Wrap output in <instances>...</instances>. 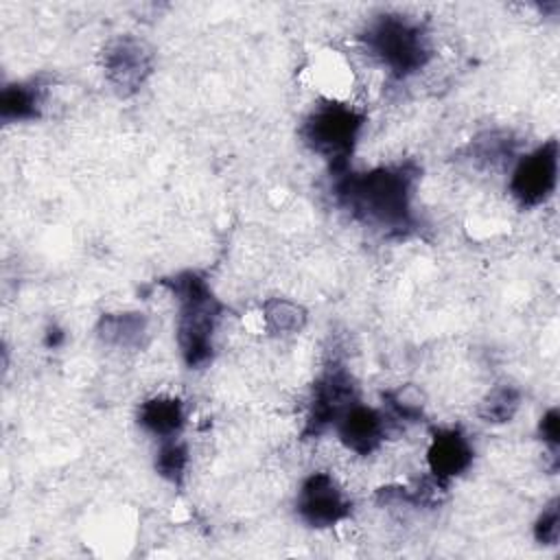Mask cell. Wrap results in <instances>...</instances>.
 I'll return each mask as SVG.
<instances>
[{"label":"cell","instance_id":"7c38bea8","mask_svg":"<svg viewBox=\"0 0 560 560\" xmlns=\"http://www.w3.org/2000/svg\"><path fill=\"white\" fill-rule=\"evenodd\" d=\"M96 337L118 350H140L149 341V319L140 311L103 313L96 322Z\"/></svg>","mask_w":560,"mask_h":560},{"label":"cell","instance_id":"7a4b0ae2","mask_svg":"<svg viewBox=\"0 0 560 560\" xmlns=\"http://www.w3.org/2000/svg\"><path fill=\"white\" fill-rule=\"evenodd\" d=\"M177 304V348L190 370L206 368L214 357V337L225 313L208 280L197 271H179L162 280Z\"/></svg>","mask_w":560,"mask_h":560},{"label":"cell","instance_id":"2e32d148","mask_svg":"<svg viewBox=\"0 0 560 560\" xmlns=\"http://www.w3.org/2000/svg\"><path fill=\"white\" fill-rule=\"evenodd\" d=\"M514 144H516V140L508 131H497V129L483 131L470 142L468 155L477 166L494 168V166H501L505 162L510 164L516 160Z\"/></svg>","mask_w":560,"mask_h":560},{"label":"cell","instance_id":"5bb4252c","mask_svg":"<svg viewBox=\"0 0 560 560\" xmlns=\"http://www.w3.org/2000/svg\"><path fill=\"white\" fill-rule=\"evenodd\" d=\"M427 407V394L420 385L405 383L383 394V413L387 416L392 429H405L413 422H420Z\"/></svg>","mask_w":560,"mask_h":560},{"label":"cell","instance_id":"6da1fadb","mask_svg":"<svg viewBox=\"0 0 560 560\" xmlns=\"http://www.w3.org/2000/svg\"><path fill=\"white\" fill-rule=\"evenodd\" d=\"M418 171L411 164H383L335 175V201L361 225L383 236H405L413 228V190Z\"/></svg>","mask_w":560,"mask_h":560},{"label":"cell","instance_id":"3957f363","mask_svg":"<svg viewBox=\"0 0 560 560\" xmlns=\"http://www.w3.org/2000/svg\"><path fill=\"white\" fill-rule=\"evenodd\" d=\"M368 57L396 79H407L431 59L427 28L407 15L383 13L368 22L361 33Z\"/></svg>","mask_w":560,"mask_h":560},{"label":"cell","instance_id":"30bf717a","mask_svg":"<svg viewBox=\"0 0 560 560\" xmlns=\"http://www.w3.org/2000/svg\"><path fill=\"white\" fill-rule=\"evenodd\" d=\"M472 459H475V446L462 429L446 427V429H435L431 433L424 462L429 468V477L440 486L446 488L448 481L464 475L472 466Z\"/></svg>","mask_w":560,"mask_h":560},{"label":"cell","instance_id":"ffe728a7","mask_svg":"<svg viewBox=\"0 0 560 560\" xmlns=\"http://www.w3.org/2000/svg\"><path fill=\"white\" fill-rule=\"evenodd\" d=\"M538 438L547 451V455L558 464V448H560V411L558 407H549L538 420Z\"/></svg>","mask_w":560,"mask_h":560},{"label":"cell","instance_id":"52a82bcc","mask_svg":"<svg viewBox=\"0 0 560 560\" xmlns=\"http://www.w3.org/2000/svg\"><path fill=\"white\" fill-rule=\"evenodd\" d=\"M153 70V50L136 35H116L103 48V74L120 94L138 92Z\"/></svg>","mask_w":560,"mask_h":560},{"label":"cell","instance_id":"ba28073f","mask_svg":"<svg viewBox=\"0 0 560 560\" xmlns=\"http://www.w3.org/2000/svg\"><path fill=\"white\" fill-rule=\"evenodd\" d=\"M357 400L359 396L352 376L339 365L328 368L313 385V394L304 418V433L315 438L332 429L339 416Z\"/></svg>","mask_w":560,"mask_h":560},{"label":"cell","instance_id":"ac0fdd59","mask_svg":"<svg viewBox=\"0 0 560 560\" xmlns=\"http://www.w3.org/2000/svg\"><path fill=\"white\" fill-rule=\"evenodd\" d=\"M188 446L182 442V438L158 442L155 451V470L160 477H164L171 483H182L186 468H188Z\"/></svg>","mask_w":560,"mask_h":560},{"label":"cell","instance_id":"277c9868","mask_svg":"<svg viewBox=\"0 0 560 560\" xmlns=\"http://www.w3.org/2000/svg\"><path fill=\"white\" fill-rule=\"evenodd\" d=\"M363 125V114L352 105L339 101H324L308 112L302 122L300 136L304 144L328 164L335 177L350 168V158L359 142Z\"/></svg>","mask_w":560,"mask_h":560},{"label":"cell","instance_id":"5b68a950","mask_svg":"<svg viewBox=\"0 0 560 560\" xmlns=\"http://www.w3.org/2000/svg\"><path fill=\"white\" fill-rule=\"evenodd\" d=\"M558 168V140L553 138L523 155H516L508 177L512 199L523 208L542 206L556 192Z\"/></svg>","mask_w":560,"mask_h":560},{"label":"cell","instance_id":"8fae6325","mask_svg":"<svg viewBox=\"0 0 560 560\" xmlns=\"http://www.w3.org/2000/svg\"><path fill=\"white\" fill-rule=\"evenodd\" d=\"M136 420L140 429L153 435L158 442L175 440L182 435L186 424V409L177 396L155 394L138 405Z\"/></svg>","mask_w":560,"mask_h":560},{"label":"cell","instance_id":"4fadbf2b","mask_svg":"<svg viewBox=\"0 0 560 560\" xmlns=\"http://www.w3.org/2000/svg\"><path fill=\"white\" fill-rule=\"evenodd\" d=\"M46 85L37 79L7 83L0 92V118L4 122H24L42 114Z\"/></svg>","mask_w":560,"mask_h":560},{"label":"cell","instance_id":"44dd1931","mask_svg":"<svg viewBox=\"0 0 560 560\" xmlns=\"http://www.w3.org/2000/svg\"><path fill=\"white\" fill-rule=\"evenodd\" d=\"M61 341H63V330H59L57 326H50L46 330V346L48 348H57Z\"/></svg>","mask_w":560,"mask_h":560},{"label":"cell","instance_id":"9c48e42d","mask_svg":"<svg viewBox=\"0 0 560 560\" xmlns=\"http://www.w3.org/2000/svg\"><path fill=\"white\" fill-rule=\"evenodd\" d=\"M332 431L346 451L368 457L383 446L392 424L381 407H370L357 400L339 416Z\"/></svg>","mask_w":560,"mask_h":560},{"label":"cell","instance_id":"d6986e66","mask_svg":"<svg viewBox=\"0 0 560 560\" xmlns=\"http://www.w3.org/2000/svg\"><path fill=\"white\" fill-rule=\"evenodd\" d=\"M558 536H560V508H558V499L553 497L534 521V538L542 547H553L558 545Z\"/></svg>","mask_w":560,"mask_h":560},{"label":"cell","instance_id":"8992f818","mask_svg":"<svg viewBox=\"0 0 560 560\" xmlns=\"http://www.w3.org/2000/svg\"><path fill=\"white\" fill-rule=\"evenodd\" d=\"M350 512V497L330 472L315 470L300 481L295 492V514L304 525L328 529L346 521Z\"/></svg>","mask_w":560,"mask_h":560},{"label":"cell","instance_id":"e0dca14e","mask_svg":"<svg viewBox=\"0 0 560 560\" xmlns=\"http://www.w3.org/2000/svg\"><path fill=\"white\" fill-rule=\"evenodd\" d=\"M521 407V389L510 383H501L490 387V392L481 398L477 407V416L488 424H505L510 422Z\"/></svg>","mask_w":560,"mask_h":560},{"label":"cell","instance_id":"9a60e30c","mask_svg":"<svg viewBox=\"0 0 560 560\" xmlns=\"http://www.w3.org/2000/svg\"><path fill=\"white\" fill-rule=\"evenodd\" d=\"M262 326L271 335H295L306 326V308L289 298H267L262 302Z\"/></svg>","mask_w":560,"mask_h":560}]
</instances>
